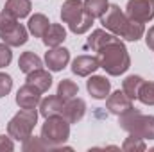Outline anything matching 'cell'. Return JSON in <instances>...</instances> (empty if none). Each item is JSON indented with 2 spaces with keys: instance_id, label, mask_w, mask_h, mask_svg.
<instances>
[{
  "instance_id": "cell-1",
  "label": "cell",
  "mask_w": 154,
  "mask_h": 152,
  "mask_svg": "<svg viewBox=\"0 0 154 152\" xmlns=\"http://www.w3.org/2000/svg\"><path fill=\"white\" fill-rule=\"evenodd\" d=\"M100 23L106 31H109L118 38H124L125 41H138L145 34L143 23L131 20L116 4H109L106 13L100 16Z\"/></svg>"
},
{
  "instance_id": "cell-2",
  "label": "cell",
  "mask_w": 154,
  "mask_h": 152,
  "mask_svg": "<svg viewBox=\"0 0 154 152\" xmlns=\"http://www.w3.org/2000/svg\"><path fill=\"white\" fill-rule=\"evenodd\" d=\"M97 59H99L100 68H104L108 75L113 77L125 74L131 66L129 52H127L124 41L118 36H115L111 41H108L104 47H100L97 50Z\"/></svg>"
},
{
  "instance_id": "cell-3",
  "label": "cell",
  "mask_w": 154,
  "mask_h": 152,
  "mask_svg": "<svg viewBox=\"0 0 154 152\" xmlns=\"http://www.w3.org/2000/svg\"><path fill=\"white\" fill-rule=\"evenodd\" d=\"M61 20L74 34H84L93 25V18L86 11L82 0H65L61 5Z\"/></svg>"
},
{
  "instance_id": "cell-4",
  "label": "cell",
  "mask_w": 154,
  "mask_h": 152,
  "mask_svg": "<svg viewBox=\"0 0 154 152\" xmlns=\"http://www.w3.org/2000/svg\"><path fill=\"white\" fill-rule=\"evenodd\" d=\"M39 136L48 145L50 150H59V149L66 147L65 143L70 138V122L61 114L45 118V123L41 125Z\"/></svg>"
},
{
  "instance_id": "cell-5",
  "label": "cell",
  "mask_w": 154,
  "mask_h": 152,
  "mask_svg": "<svg viewBox=\"0 0 154 152\" xmlns=\"http://www.w3.org/2000/svg\"><path fill=\"white\" fill-rule=\"evenodd\" d=\"M120 129L129 134H134L142 140H154V116L143 114L142 111L131 108L127 113L118 116Z\"/></svg>"
},
{
  "instance_id": "cell-6",
  "label": "cell",
  "mask_w": 154,
  "mask_h": 152,
  "mask_svg": "<svg viewBox=\"0 0 154 152\" xmlns=\"http://www.w3.org/2000/svg\"><path fill=\"white\" fill-rule=\"evenodd\" d=\"M0 38L9 47H22L29 39V29L23 27L18 22V18L2 11L0 13Z\"/></svg>"
},
{
  "instance_id": "cell-7",
  "label": "cell",
  "mask_w": 154,
  "mask_h": 152,
  "mask_svg": "<svg viewBox=\"0 0 154 152\" xmlns=\"http://www.w3.org/2000/svg\"><path fill=\"white\" fill-rule=\"evenodd\" d=\"M36 123H38V111H36V108L34 109H22V111H18L9 120L7 134L13 140H16V141H25L32 134Z\"/></svg>"
},
{
  "instance_id": "cell-8",
  "label": "cell",
  "mask_w": 154,
  "mask_h": 152,
  "mask_svg": "<svg viewBox=\"0 0 154 152\" xmlns=\"http://www.w3.org/2000/svg\"><path fill=\"white\" fill-rule=\"evenodd\" d=\"M125 14L140 23H149L154 18V0H129Z\"/></svg>"
},
{
  "instance_id": "cell-9",
  "label": "cell",
  "mask_w": 154,
  "mask_h": 152,
  "mask_svg": "<svg viewBox=\"0 0 154 152\" xmlns=\"http://www.w3.org/2000/svg\"><path fill=\"white\" fill-rule=\"evenodd\" d=\"M39 102H41V91L29 82L20 86V90L16 91V104L20 109H34L39 106Z\"/></svg>"
},
{
  "instance_id": "cell-10",
  "label": "cell",
  "mask_w": 154,
  "mask_h": 152,
  "mask_svg": "<svg viewBox=\"0 0 154 152\" xmlns=\"http://www.w3.org/2000/svg\"><path fill=\"white\" fill-rule=\"evenodd\" d=\"M70 63V50L65 47H52L45 52V65L50 72H61Z\"/></svg>"
},
{
  "instance_id": "cell-11",
  "label": "cell",
  "mask_w": 154,
  "mask_h": 152,
  "mask_svg": "<svg viewBox=\"0 0 154 152\" xmlns=\"http://www.w3.org/2000/svg\"><path fill=\"white\" fill-rule=\"evenodd\" d=\"M106 108L108 111L115 116L127 113L131 108H133V99H129L124 91H113L111 95H108V100H106Z\"/></svg>"
},
{
  "instance_id": "cell-12",
  "label": "cell",
  "mask_w": 154,
  "mask_h": 152,
  "mask_svg": "<svg viewBox=\"0 0 154 152\" xmlns=\"http://www.w3.org/2000/svg\"><path fill=\"white\" fill-rule=\"evenodd\" d=\"M86 90L93 99L104 100V99H108V95L111 91V82L104 75H91L86 81Z\"/></svg>"
},
{
  "instance_id": "cell-13",
  "label": "cell",
  "mask_w": 154,
  "mask_h": 152,
  "mask_svg": "<svg viewBox=\"0 0 154 152\" xmlns=\"http://www.w3.org/2000/svg\"><path fill=\"white\" fill-rule=\"evenodd\" d=\"M97 68H100V65H99V59L93 56H77L72 61V72L79 77L91 75Z\"/></svg>"
},
{
  "instance_id": "cell-14",
  "label": "cell",
  "mask_w": 154,
  "mask_h": 152,
  "mask_svg": "<svg viewBox=\"0 0 154 152\" xmlns=\"http://www.w3.org/2000/svg\"><path fill=\"white\" fill-rule=\"evenodd\" d=\"M86 113V102L82 99H70V100H65V108H63V113L61 116H65L70 123H77L82 120V116Z\"/></svg>"
},
{
  "instance_id": "cell-15",
  "label": "cell",
  "mask_w": 154,
  "mask_h": 152,
  "mask_svg": "<svg viewBox=\"0 0 154 152\" xmlns=\"http://www.w3.org/2000/svg\"><path fill=\"white\" fill-rule=\"evenodd\" d=\"M65 108V100L56 93V95H48L47 99H41L39 102V114L43 118H50V116H57L63 113Z\"/></svg>"
},
{
  "instance_id": "cell-16",
  "label": "cell",
  "mask_w": 154,
  "mask_h": 152,
  "mask_svg": "<svg viewBox=\"0 0 154 152\" xmlns=\"http://www.w3.org/2000/svg\"><path fill=\"white\" fill-rule=\"evenodd\" d=\"M43 43L45 47L52 48V47H59L65 39H66V29L61 25V23H50L47 32L43 34Z\"/></svg>"
},
{
  "instance_id": "cell-17",
  "label": "cell",
  "mask_w": 154,
  "mask_h": 152,
  "mask_svg": "<svg viewBox=\"0 0 154 152\" xmlns=\"http://www.w3.org/2000/svg\"><path fill=\"white\" fill-rule=\"evenodd\" d=\"M27 82L32 84V86H36L41 93H45L52 86V75L48 74V70L38 68V70H32L31 74H27Z\"/></svg>"
},
{
  "instance_id": "cell-18",
  "label": "cell",
  "mask_w": 154,
  "mask_h": 152,
  "mask_svg": "<svg viewBox=\"0 0 154 152\" xmlns=\"http://www.w3.org/2000/svg\"><path fill=\"white\" fill-rule=\"evenodd\" d=\"M31 9H32L31 0H7L5 2V7H4L5 13H9L11 16H14L18 20L29 16L31 14Z\"/></svg>"
},
{
  "instance_id": "cell-19",
  "label": "cell",
  "mask_w": 154,
  "mask_h": 152,
  "mask_svg": "<svg viewBox=\"0 0 154 152\" xmlns=\"http://www.w3.org/2000/svg\"><path fill=\"white\" fill-rule=\"evenodd\" d=\"M48 25H50V22H48V18H47L45 14H41V13H34V14L29 18L27 29H29V32H31L34 38H43V34L47 32Z\"/></svg>"
},
{
  "instance_id": "cell-20",
  "label": "cell",
  "mask_w": 154,
  "mask_h": 152,
  "mask_svg": "<svg viewBox=\"0 0 154 152\" xmlns=\"http://www.w3.org/2000/svg\"><path fill=\"white\" fill-rule=\"evenodd\" d=\"M43 66V61H41V57H39L38 54H34V52H23L22 56H20V59H18V68H20V72H23V74H31L32 70H38Z\"/></svg>"
},
{
  "instance_id": "cell-21",
  "label": "cell",
  "mask_w": 154,
  "mask_h": 152,
  "mask_svg": "<svg viewBox=\"0 0 154 152\" xmlns=\"http://www.w3.org/2000/svg\"><path fill=\"white\" fill-rule=\"evenodd\" d=\"M113 38H115V34H111L109 31H106V29H95V31L90 34L88 41H86V47L91 48L93 52H97L100 47H104L108 41H111Z\"/></svg>"
},
{
  "instance_id": "cell-22",
  "label": "cell",
  "mask_w": 154,
  "mask_h": 152,
  "mask_svg": "<svg viewBox=\"0 0 154 152\" xmlns=\"http://www.w3.org/2000/svg\"><path fill=\"white\" fill-rule=\"evenodd\" d=\"M143 84V77L140 75H127L122 81V91L129 97V99H136L138 97V90Z\"/></svg>"
},
{
  "instance_id": "cell-23",
  "label": "cell",
  "mask_w": 154,
  "mask_h": 152,
  "mask_svg": "<svg viewBox=\"0 0 154 152\" xmlns=\"http://www.w3.org/2000/svg\"><path fill=\"white\" fill-rule=\"evenodd\" d=\"M77 93H79V86H77L72 79H63V81H59V84H57V95H59L63 100L74 99V97H77Z\"/></svg>"
},
{
  "instance_id": "cell-24",
  "label": "cell",
  "mask_w": 154,
  "mask_h": 152,
  "mask_svg": "<svg viewBox=\"0 0 154 152\" xmlns=\"http://www.w3.org/2000/svg\"><path fill=\"white\" fill-rule=\"evenodd\" d=\"M84 7L90 13V16L95 20L106 13V9L109 7V2L108 0H84Z\"/></svg>"
},
{
  "instance_id": "cell-25",
  "label": "cell",
  "mask_w": 154,
  "mask_h": 152,
  "mask_svg": "<svg viewBox=\"0 0 154 152\" xmlns=\"http://www.w3.org/2000/svg\"><path fill=\"white\" fill-rule=\"evenodd\" d=\"M136 99L145 106H154V81H143Z\"/></svg>"
},
{
  "instance_id": "cell-26",
  "label": "cell",
  "mask_w": 154,
  "mask_h": 152,
  "mask_svg": "<svg viewBox=\"0 0 154 152\" xmlns=\"http://www.w3.org/2000/svg\"><path fill=\"white\" fill-rule=\"evenodd\" d=\"M145 140L134 136V134H129L125 138V141L122 143V150L125 152H140V150H145Z\"/></svg>"
},
{
  "instance_id": "cell-27",
  "label": "cell",
  "mask_w": 154,
  "mask_h": 152,
  "mask_svg": "<svg viewBox=\"0 0 154 152\" xmlns=\"http://www.w3.org/2000/svg\"><path fill=\"white\" fill-rule=\"evenodd\" d=\"M22 143H23V145H22V149H23L25 152L50 150V149H48V145H47V143L41 140V136H39V138H36V136H32V134H31V136H29L25 141H22Z\"/></svg>"
},
{
  "instance_id": "cell-28",
  "label": "cell",
  "mask_w": 154,
  "mask_h": 152,
  "mask_svg": "<svg viewBox=\"0 0 154 152\" xmlns=\"http://www.w3.org/2000/svg\"><path fill=\"white\" fill-rule=\"evenodd\" d=\"M13 90V77L9 74H4L0 72V99L9 95V91Z\"/></svg>"
},
{
  "instance_id": "cell-29",
  "label": "cell",
  "mask_w": 154,
  "mask_h": 152,
  "mask_svg": "<svg viewBox=\"0 0 154 152\" xmlns=\"http://www.w3.org/2000/svg\"><path fill=\"white\" fill-rule=\"evenodd\" d=\"M13 61V52H11V47L5 45L4 41L0 43V68L4 66H9V63Z\"/></svg>"
},
{
  "instance_id": "cell-30",
  "label": "cell",
  "mask_w": 154,
  "mask_h": 152,
  "mask_svg": "<svg viewBox=\"0 0 154 152\" xmlns=\"http://www.w3.org/2000/svg\"><path fill=\"white\" fill-rule=\"evenodd\" d=\"M14 150V141H13V138L7 134H0V152H11Z\"/></svg>"
},
{
  "instance_id": "cell-31",
  "label": "cell",
  "mask_w": 154,
  "mask_h": 152,
  "mask_svg": "<svg viewBox=\"0 0 154 152\" xmlns=\"http://www.w3.org/2000/svg\"><path fill=\"white\" fill-rule=\"evenodd\" d=\"M145 43H147V47L154 50V27H151L147 32H145Z\"/></svg>"
},
{
  "instance_id": "cell-32",
  "label": "cell",
  "mask_w": 154,
  "mask_h": 152,
  "mask_svg": "<svg viewBox=\"0 0 154 152\" xmlns=\"http://www.w3.org/2000/svg\"><path fill=\"white\" fill-rule=\"evenodd\" d=\"M152 150H154V149H152Z\"/></svg>"
}]
</instances>
